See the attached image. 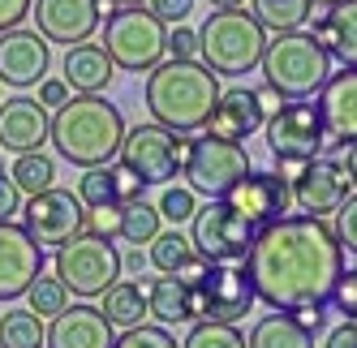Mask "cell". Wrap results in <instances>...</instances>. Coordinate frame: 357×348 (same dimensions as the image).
I'll use <instances>...</instances> for the list:
<instances>
[{
	"label": "cell",
	"instance_id": "cell-43",
	"mask_svg": "<svg viewBox=\"0 0 357 348\" xmlns=\"http://www.w3.org/2000/svg\"><path fill=\"white\" fill-rule=\"evenodd\" d=\"M112 185H116V198H121V203H134V198H142V189H146L125 164H112Z\"/></svg>",
	"mask_w": 357,
	"mask_h": 348
},
{
	"label": "cell",
	"instance_id": "cell-34",
	"mask_svg": "<svg viewBox=\"0 0 357 348\" xmlns=\"http://www.w3.org/2000/svg\"><path fill=\"white\" fill-rule=\"evenodd\" d=\"M194 254V245H190V237H181V228H160V237L151 241V250H146V258H151V267L155 271H176V262H185Z\"/></svg>",
	"mask_w": 357,
	"mask_h": 348
},
{
	"label": "cell",
	"instance_id": "cell-9",
	"mask_svg": "<svg viewBox=\"0 0 357 348\" xmlns=\"http://www.w3.org/2000/svg\"><path fill=\"white\" fill-rule=\"evenodd\" d=\"M254 223L241 219L224 198H211L207 207H198L190 219V245L194 254H202L207 262H245L250 241H254Z\"/></svg>",
	"mask_w": 357,
	"mask_h": 348
},
{
	"label": "cell",
	"instance_id": "cell-45",
	"mask_svg": "<svg viewBox=\"0 0 357 348\" xmlns=\"http://www.w3.org/2000/svg\"><path fill=\"white\" fill-rule=\"evenodd\" d=\"M207 267H211V262L202 258V254H190L185 262H176V271H168V276H176V280H181L185 288H194V284H198L202 276H207Z\"/></svg>",
	"mask_w": 357,
	"mask_h": 348
},
{
	"label": "cell",
	"instance_id": "cell-25",
	"mask_svg": "<svg viewBox=\"0 0 357 348\" xmlns=\"http://www.w3.org/2000/svg\"><path fill=\"white\" fill-rule=\"evenodd\" d=\"M146 314L164 322V327H176V322H194V306H190V288L176 276H160L146 280Z\"/></svg>",
	"mask_w": 357,
	"mask_h": 348
},
{
	"label": "cell",
	"instance_id": "cell-32",
	"mask_svg": "<svg viewBox=\"0 0 357 348\" xmlns=\"http://www.w3.org/2000/svg\"><path fill=\"white\" fill-rule=\"evenodd\" d=\"M181 348H250V340L237 331V322H215V318H194V327Z\"/></svg>",
	"mask_w": 357,
	"mask_h": 348
},
{
	"label": "cell",
	"instance_id": "cell-17",
	"mask_svg": "<svg viewBox=\"0 0 357 348\" xmlns=\"http://www.w3.org/2000/svg\"><path fill=\"white\" fill-rule=\"evenodd\" d=\"M31 17H35V31L47 43H86L104 13H99V0H31Z\"/></svg>",
	"mask_w": 357,
	"mask_h": 348
},
{
	"label": "cell",
	"instance_id": "cell-5",
	"mask_svg": "<svg viewBox=\"0 0 357 348\" xmlns=\"http://www.w3.org/2000/svg\"><path fill=\"white\" fill-rule=\"evenodd\" d=\"M259 69H263V82L284 99H314L323 82L331 78V56L314 35L284 31V35L267 39Z\"/></svg>",
	"mask_w": 357,
	"mask_h": 348
},
{
	"label": "cell",
	"instance_id": "cell-33",
	"mask_svg": "<svg viewBox=\"0 0 357 348\" xmlns=\"http://www.w3.org/2000/svg\"><path fill=\"white\" fill-rule=\"evenodd\" d=\"M69 306V288L61 284V276H35V284L26 288V310H35L39 318H56Z\"/></svg>",
	"mask_w": 357,
	"mask_h": 348
},
{
	"label": "cell",
	"instance_id": "cell-55",
	"mask_svg": "<svg viewBox=\"0 0 357 348\" xmlns=\"http://www.w3.org/2000/svg\"><path fill=\"white\" fill-rule=\"evenodd\" d=\"M310 5H323V9H327V5H336V0H310Z\"/></svg>",
	"mask_w": 357,
	"mask_h": 348
},
{
	"label": "cell",
	"instance_id": "cell-51",
	"mask_svg": "<svg viewBox=\"0 0 357 348\" xmlns=\"http://www.w3.org/2000/svg\"><path fill=\"white\" fill-rule=\"evenodd\" d=\"M254 95H259V104H263V112H267V116H271V112H275L280 104H284V95H280V90H271L267 82H263L259 90H254Z\"/></svg>",
	"mask_w": 357,
	"mask_h": 348
},
{
	"label": "cell",
	"instance_id": "cell-11",
	"mask_svg": "<svg viewBox=\"0 0 357 348\" xmlns=\"http://www.w3.org/2000/svg\"><path fill=\"white\" fill-rule=\"evenodd\" d=\"M185 177L190 189L202 198H224L245 172H250V155H245V142H228L215 134H202L190 142V159H185Z\"/></svg>",
	"mask_w": 357,
	"mask_h": 348
},
{
	"label": "cell",
	"instance_id": "cell-36",
	"mask_svg": "<svg viewBox=\"0 0 357 348\" xmlns=\"http://www.w3.org/2000/svg\"><path fill=\"white\" fill-rule=\"evenodd\" d=\"M78 198L86 207H104V203H121L116 185H112V164H99V168H82V181H78Z\"/></svg>",
	"mask_w": 357,
	"mask_h": 348
},
{
	"label": "cell",
	"instance_id": "cell-7",
	"mask_svg": "<svg viewBox=\"0 0 357 348\" xmlns=\"http://www.w3.org/2000/svg\"><path fill=\"white\" fill-rule=\"evenodd\" d=\"M190 142H194V138H185V134H176V129L160 125V120H151V125L125 129L116 159L130 168L142 185H168L176 172L185 168V159H190Z\"/></svg>",
	"mask_w": 357,
	"mask_h": 348
},
{
	"label": "cell",
	"instance_id": "cell-24",
	"mask_svg": "<svg viewBox=\"0 0 357 348\" xmlns=\"http://www.w3.org/2000/svg\"><path fill=\"white\" fill-rule=\"evenodd\" d=\"M65 86L73 95H99V90H108L112 82V56L104 52V47H95V43H73L69 52H65Z\"/></svg>",
	"mask_w": 357,
	"mask_h": 348
},
{
	"label": "cell",
	"instance_id": "cell-44",
	"mask_svg": "<svg viewBox=\"0 0 357 348\" xmlns=\"http://www.w3.org/2000/svg\"><path fill=\"white\" fill-rule=\"evenodd\" d=\"M31 17V0H0V35Z\"/></svg>",
	"mask_w": 357,
	"mask_h": 348
},
{
	"label": "cell",
	"instance_id": "cell-54",
	"mask_svg": "<svg viewBox=\"0 0 357 348\" xmlns=\"http://www.w3.org/2000/svg\"><path fill=\"white\" fill-rule=\"evenodd\" d=\"M112 5H146V0H112Z\"/></svg>",
	"mask_w": 357,
	"mask_h": 348
},
{
	"label": "cell",
	"instance_id": "cell-20",
	"mask_svg": "<svg viewBox=\"0 0 357 348\" xmlns=\"http://www.w3.org/2000/svg\"><path fill=\"white\" fill-rule=\"evenodd\" d=\"M112 340L116 327L104 318L99 306H65L47 327L43 348H112Z\"/></svg>",
	"mask_w": 357,
	"mask_h": 348
},
{
	"label": "cell",
	"instance_id": "cell-38",
	"mask_svg": "<svg viewBox=\"0 0 357 348\" xmlns=\"http://www.w3.org/2000/svg\"><path fill=\"white\" fill-rule=\"evenodd\" d=\"M82 232H91V237H104V241H116V237H121V203H104V207H86V219H82Z\"/></svg>",
	"mask_w": 357,
	"mask_h": 348
},
{
	"label": "cell",
	"instance_id": "cell-28",
	"mask_svg": "<svg viewBox=\"0 0 357 348\" xmlns=\"http://www.w3.org/2000/svg\"><path fill=\"white\" fill-rule=\"evenodd\" d=\"M47 327L35 310H5L0 314V348H43Z\"/></svg>",
	"mask_w": 357,
	"mask_h": 348
},
{
	"label": "cell",
	"instance_id": "cell-23",
	"mask_svg": "<svg viewBox=\"0 0 357 348\" xmlns=\"http://www.w3.org/2000/svg\"><path fill=\"white\" fill-rule=\"evenodd\" d=\"M310 35L327 47L331 61L357 69V0H336V5H327V13L314 17Z\"/></svg>",
	"mask_w": 357,
	"mask_h": 348
},
{
	"label": "cell",
	"instance_id": "cell-39",
	"mask_svg": "<svg viewBox=\"0 0 357 348\" xmlns=\"http://www.w3.org/2000/svg\"><path fill=\"white\" fill-rule=\"evenodd\" d=\"M331 232L344 245L349 254H357V193H349L344 203L336 207V219H331Z\"/></svg>",
	"mask_w": 357,
	"mask_h": 348
},
{
	"label": "cell",
	"instance_id": "cell-50",
	"mask_svg": "<svg viewBox=\"0 0 357 348\" xmlns=\"http://www.w3.org/2000/svg\"><path fill=\"white\" fill-rule=\"evenodd\" d=\"M146 267H151V258L142 254V245H134L130 254H121V276H142Z\"/></svg>",
	"mask_w": 357,
	"mask_h": 348
},
{
	"label": "cell",
	"instance_id": "cell-35",
	"mask_svg": "<svg viewBox=\"0 0 357 348\" xmlns=\"http://www.w3.org/2000/svg\"><path fill=\"white\" fill-rule=\"evenodd\" d=\"M160 215L172 223V228H181V223H190L194 219V211H198V193L190 189V185H164V193H160Z\"/></svg>",
	"mask_w": 357,
	"mask_h": 348
},
{
	"label": "cell",
	"instance_id": "cell-2",
	"mask_svg": "<svg viewBox=\"0 0 357 348\" xmlns=\"http://www.w3.org/2000/svg\"><path fill=\"white\" fill-rule=\"evenodd\" d=\"M220 104V73L194 61H160L146 73V112L176 134H194L207 125L211 108Z\"/></svg>",
	"mask_w": 357,
	"mask_h": 348
},
{
	"label": "cell",
	"instance_id": "cell-46",
	"mask_svg": "<svg viewBox=\"0 0 357 348\" xmlns=\"http://www.w3.org/2000/svg\"><path fill=\"white\" fill-rule=\"evenodd\" d=\"M69 99V86H65V78H43L39 82V104L47 108V112H56L61 104Z\"/></svg>",
	"mask_w": 357,
	"mask_h": 348
},
{
	"label": "cell",
	"instance_id": "cell-1",
	"mask_svg": "<svg viewBox=\"0 0 357 348\" xmlns=\"http://www.w3.org/2000/svg\"><path fill=\"white\" fill-rule=\"evenodd\" d=\"M245 271L254 296L271 310L327 306L344 276V245L319 215H280L254 232Z\"/></svg>",
	"mask_w": 357,
	"mask_h": 348
},
{
	"label": "cell",
	"instance_id": "cell-22",
	"mask_svg": "<svg viewBox=\"0 0 357 348\" xmlns=\"http://www.w3.org/2000/svg\"><path fill=\"white\" fill-rule=\"evenodd\" d=\"M319 112H323V125L331 138H340L344 146L357 142V69H340L331 73L319 90Z\"/></svg>",
	"mask_w": 357,
	"mask_h": 348
},
{
	"label": "cell",
	"instance_id": "cell-31",
	"mask_svg": "<svg viewBox=\"0 0 357 348\" xmlns=\"http://www.w3.org/2000/svg\"><path fill=\"white\" fill-rule=\"evenodd\" d=\"M250 5H254V17H259L267 31H275V35L301 31L305 22H310V13H314L310 0H250Z\"/></svg>",
	"mask_w": 357,
	"mask_h": 348
},
{
	"label": "cell",
	"instance_id": "cell-49",
	"mask_svg": "<svg viewBox=\"0 0 357 348\" xmlns=\"http://www.w3.org/2000/svg\"><path fill=\"white\" fill-rule=\"evenodd\" d=\"M293 314V322L297 327H305V331H323V306H297V310H289Z\"/></svg>",
	"mask_w": 357,
	"mask_h": 348
},
{
	"label": "cell",
	"instance_id": "cell-6",
	"mask_svg": "<svg viewBox=\"0 0 357 348\" xmlns=\"http://www.w3.org/2000/svg\"><path fill=\"white\" fill-rule=\"evenodd\" d=\"M164 43H168V26L146 5H116V13H108L104 22V52L112 56L116 69L151 73L168 56Z\"/></svg>",
	"mask_w": 357,
	"mask_h": 348
},
{
	"label": "cell",
	"instance_id": "cell-47",
	"mask_svg": "<svg viewBox=\"0 0 357 348\" xmlns=\"http://www.w3.org/2000/svg\"><path fill=\"white\" fill-rule=\"evenodd\" d=\"M17 211H22V193H17L13 177H5V172H0V219H13Z\"/></svg>",
	"mask_w": 357,
	"mask_h": 348
},
{
	"label": "cell",
	"instance_id": "cell-37",
	"mask_svg": "<svg viewBox=\"0 0 357 348\" xmlns=\"http://www.w3.org/2000/svg\"><path fill=\"white\" fill-rule=\"evenodd\" d=\"M112 348H181V344L168 335L164 322H138V327H125L112 340Z\"/></svg>",
	"mask_w": 357,
	"mask_h": 348
},
{
	"label": "cell",
	"instance_id": "cell-14",
	"mask_svg": "<svg viewBox=\"0 0 357 348\" xmlns=\"http://www.w3.org/2000/svg\"><path fill=\"white\" fill-rule=\"evenodd\" d=\"M293 185V207H301V215H336V207L349 198V172L344 159L336 155H314L305 159V168L289 181Z\"/></svg>",
	"mask_w": 357,
	"mask_h": 348
},
{
	"label": "cell",
	"instance_id": "cell-21",
	"mask_svg": "<svg viewBox=\"0 0 357 348\" xmlns=\"http://www.w3.org/2000/svg\"><path fill=\"white\" fill-rule=\"evenodd\" d=\"M267 125V112L259 104V95L245 90V86H233V90H220V104L211 108L202 134H215V138H228V142H245Z\"/></svg>",
	"mask_w": 357,
	"mask_h": 348
},
{
	"label": "cell",
	"instance_id": "cell-16",
	"mask_svg": "<svg viewBox=\"0 0 357 348\" xmlns=\"http://www.w3.org/2000/svg\"><path fill=\"white\" fill-rule=\"evenodd\" d=\"M43 271V245L13 219H0V301L26 296Z\"/></svg>",
	"mask_w": 357,
	"mask_h": 348
},
{
	"label": "cell",
	"instance_id": "cell-53",
	"mask_svg": "<svg viewBox=\"0 0 357 348\" xmlns=\"http://www.w3.org/2000/svg\"><path fill=\"white\" fill-rule=\"evenodd\" d=\"M211 5H215V9H245L250 0H211Z\"/></svg>",
	"mask_w": 357,
	"mask_h": 348
},
{
	"label": "cell",
	"instance_id": "cell-18",
	"mask_svg": "<svg viewBox=\"0 0 357 348\" xmlns=\"http://www.w3.org/2000/svg\"><path fill=\"white\" fill-rule=\"evenodd\" d=\"M47 65H52V52H47V39L39 31L13 26L0 35V82L13 90L39 86L47 78Z\"/></svg>",
	"mask_w": 357,
	"mask_h": 348
},
{
	"label": "cell",
	"instance_id": "cell-15",
	"mask_svg": "<svg viewBox=\"0 0 357 348\" xmlns=\"http://www.w3.org/2000/svg\"><path fill=\"white\" fill-rule=\"evenodd\" d=\"M224 203L233 207L241 219H250L254 228H263V223L280 219V215H289L293 207V185L280 177V172H245V177L224 193Z\"/></svg>",
	"mask_w": 357,
	"mask_h": 348
},
{
	"label": "cell",
	"instance_id": "cell-19",
	"mask_svg": "<svg viewBox=\"0 0 357 348\" xmlns=\"http://www.w3.org/2000/svg\"><path fill=\"white\" fill-rule=\"evenodd\" d=\"M52 138V112L31 95L0 99V151H43V142Z\"/></svg>",
	"mask_w": 357,
	"mask_h": 348
},
{
	"label": "cell",
	"instance_id": "cell-27",
	"mask_svg": "<svg viewBox=\"0 0 357 348\" xmlns=\"http://www.w3.org/2000/svg\"><path fill=\"white\" fill-rule=\"evenodd\" d=\"M250 348H314V335L305 327H297L289 310H275V314L254 322Z\"/></svg>",
	"mask_w": 357,
	"mask_h": 348
},
{
	"label": "cell",
	"instance_id": "cell-26",
	"mask_svg": "<svg viewBox=\"0 0 357 348\" xmlns=\"http://www.w3.org/2000/svg\"><path fill=\"white\" fill-rule=\"evenodd\" d=\"M99 310L112 327H138L146 322V288L138 280H112L104 292H99Z\"/></svg>",
	"mask_w": 357,
	"mask_h": 348
},
{
	"label": "cell",
	"instance_id": "cell-13",
	"mask_svg": "<svg viewBox=\"0 0 357 348\" xmlns=\"http://www.w3.org/2000/svg\"><path fill=\"white\" fill-rule=\"evenodd\" d=\"M82 219H86V203L78 198V189H39L22 203V228H26L43 250L47 245H65L82 232Z\"/></svg>",
	"mask_w": 357,
	"mask_h": 348
},
{
	"label": "cell",
	"instance_id": "cell-48",
	"mask_svg": "<svg viewBox=\"0 0 357 348\" xmlns=\"http://www.w3.org/2000/svg\"><path fill=\"white\" fill-rule=\"evenodd\" d=\"M323 348H357V322H353V318H344L340 327H331Z\"/></svg>",
	"mask_w": 357,
	"mask_h": 348
},
{
	"label": "cell",
	"instance_id": "cell-3",
	"mask_svg": "<svg viewBox=\"0 0 357 348\" xmlns=\"http://www.w3.org/2000/svg\"><path fill=\"white\" fill-rule=\"evenodd\" d=\"M121 138H125V116L99 90V95H69L52 112V138L47 142L73 168H99L116 159Z\"/></svg>",
	"mask_w": 357,
	"mask_h": 348
},
{
	"label": "cell",
	"instance_id": "cell-52",
	"mask_svg": "<svg viewBox=\"0 0 357 348\" xmlns=\"http://www.w3.org/2000/svg\"><path fill=\"white\" fill-rule=\"evenodd\" d=\"M344 172H349V185L357 189V142H349V151H344Z\"/></svg>",
	"mask_w": 357,
	"mask_h": 348
},
{
	"label": "cell",
	"instance_id": "cell-42",
	"mask_svg": "<svg viewBox=\"0 0 357 348\" xmlns=\"http://www.w3.org/2000/svg\"><path fill=\"white\" fill-rule=\"evenodd\" d=\"M146 9L155 13L164 26H176V22H185L194 13V0H146Z\"/></svg>",
	"mask_w": 357,
	"mask_h": 348
},
{
	"label": "cell",
	"instance_id": "cell-40",
	"mask_svg": "<svg viewBox=\"0 0 357 348\" xmlns=\"http://www.w3.org/2000/svg\"><path fill=\"white\" fill-rule=\"evenodd\" d=\"M164 52H168V56H176V61H194V56H198V31H190L185 22H176V26L168 31Z\"/></svg>",
	"mask_w": 357,
	"mask_h": 348
},
{
	"label": "cell",
	"instance_id": "cell-29",
	"mask_svg": "<svg viewBox=\"0 0 357 348\" xmlns=\"http://www.w3.org/2000/svg\"><path fill=\"white\" fill-rule=\"evenodd\" d=\"M13 185H17V193L22 198H31V193H39V189H52L56 185V159L52 155H43V151H22L17 159H13Z\"/></svg>",
	"mask_w": 357,
	"mask_h": 348
},
{
	"label": "cell",
	"instance_id": "cell-4",
	"mask_svg": "<svg viewBox=\"0 0 357 348\" xmlns=\"http://www.w3.org/2000/svg\"><path fill=\"white\" fill-rule=\"evenodd\" d=\"M267 47V26L245 9H215L198 31V61L220 78H245L259 69Z\"/></svg>",
	"mask_w": 357,
	"mask_h": 348
},
{
	"label": "cell",
	"instance_id": "cell-12",
	"mask_svg": "<svg viewBox=\"0 0 357 348\" xmlns=\"http://www.w3.org/2000/svg\"><path fill=\"white\" fill-rule=\"evenodd\" d=\"M254 284L245 262H211L207 276L190 288L194 318H215V322H241L254 310Z\"/></svg>",
	"mask_w": 357,
	"mask_h": 348
},
{
	"label": "cell",
	"instance_id": "cell-41",
	"mask_svg": "<svg viewBox=\"0 0 357 348\" xmlns=\"http://www.w3.org/2000/svg\"><path fill=\"white\" fill-rule=\"evenodd\" d=\"M331 306H336L344 318H353V322H357V267H353V271H344V276L336 280V288H331Z\"/></svg>",
	"mask_w": 357,
	"mask_h": 348
},
{
	"label": "cell",
	"instance_id": "cell-8",
	"mask_svg": "<svg viewBox=\"0 0 357 348\" xmlns=\"http://www.w3.org/2000/svg\"><path fill=\"white\" fill-rule=\"evenodd\" d=\"M56 276L73 296L91 301V296H99L112 280H121V254L112 250V241L78 232L73 241L56 245Z\"/></svg>",
	"mask_w": 357,
	"mask_h": 348
},
{
	"label": "cell",
	"instance_id": "cell-30",
	"mask_svg": "<svg viewBox=\"0 0 357 348\" xmlns=\"http://www.w3.org/2000/svg\"><path fill=\"white\" fill-rule=\"evenodd\" d=\"M164 228L160 207H151L146 198H134V203H121V241L130 245H151Z\"/></svg>",
	"mask_w": 357,
	"mask_h": 348
},
{
	"label": "cell",
	"instance_id": "cell-10",
	"mask_svg": "<svg viewBox=\"0 0 357 348\" xmlns=\"http://www.w3.org/2000/svg\"><path fill=\"white\" fill-rule=\"evenodd\" d=\"M263 134H267L271 159H314V155H323V142H327L323 112L310 99H284L267 116Z\"/></svg>",
	"mask_w": 357,
	"mask_h": 348
}]
</instances>
